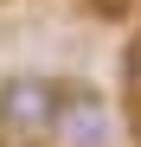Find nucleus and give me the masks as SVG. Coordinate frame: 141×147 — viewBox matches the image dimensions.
Here are the masks:
<instances>
[{"label": "nucleus", "mask_w": 141, "mask_h": 147, "mask_svg": "<svg viewBox=\"0 0 141 147\" xmlns=\"http://www.w3.org/2000/svg\"><path fill=\"white\" fill-rule=\"evenodd\" d=\"M83 13H90V19H128L135 0H83Z\"/></svg>", "instance_id": "obj_3"}, {"label": "nucleus", "mask_w": 141, "mask_h": 147, "mask_svg": "<svg viewBox=\"0 0 141 147\" xmlns=\"http://www.w3.org/2000/svg\"><path fill=\"white\" fill-rule=\"evenodd\" d=\"M122 83H128V90H141V32L128 38V51H122Z\"/></svg>", "instance_id": "obj_4"}, {"label": "nucleus", "mask_w": 141, "mask_h": 147, "mask_svg": "<svg viewBox=\"0 0 141 147\" xmlns=\"http://www.w3.org/2000/svg\"><path fill=\"white\" fill-rule=\"evenodd\" d=\"M52 109H58V83L39 77V70H13L0 83V134L19 141V147L52 134Z\"/></svg>", "instance_id": "obj_1"}, {"label": "nucleus", "mask_w": 141, "mask_h": 147, "mask_svg": "<svg viewBox=\"0 0 141 147\" xmlns=\"http://www.w3.org/2000/svg\"><path fill=\"white\" fill-rule=\"evenodd\" d=\"M58 147H109V96L90 83H58V109H52V134Z\"/></svg>", "instance_id": "obj_2"}]
</instances>
